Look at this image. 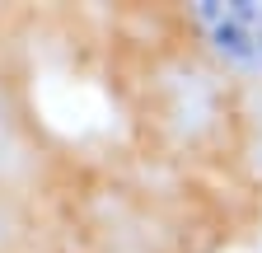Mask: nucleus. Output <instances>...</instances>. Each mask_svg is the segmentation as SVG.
<instances>
[{"mask_svg": "<svg viewBox=\"0 0 262 253\" xmlns=\"http://www.w3.org/2000/svg\"><path fill=\"white\" fill-rule=\"evenodd\" d=\"M47 52L103 89L108 132L262 220V0L47 5Z\"/></svg>", "mask_w": 262, "mask_h": 253, "instance_id": "obj_1", "label": "nucleus"}, {"mask_svg": "<svg viewBox=\"0 0 262 253\" xmlns=\"http://www.w3.org/2000/svg\"><path fill=\"white\" fill-rule=\"evenodd\" d=\"M262 220L117 132H71L42 253H234Z\"/></svg>", "mask_w": 262, "mask_h": 253, "instance_id": "obj_2", "label": "nucleus"}, {"mask_svg": "<svg viewBox=\"0 0 262 253\" xmlns=\"http://www.w3.org/2000/svg\"><path fill=\"white\" fill-rule=\"evenodd\" d=\"M47 10L0 5V253H42L52 187L71 145L42 99Z\"/></svg>", "mask_w": 262, "mask_h": 253, "instance_id": "obj_3", "label": "nucleus"}, {"mask_svg": "<svg viewBox=\"0 0 262 253\" xmlns=\"http://www.w3.org/2000/svg\"><path fill=\"white\" fill-rule=\"evenodd\" d=\"M257 253H262V239H257Z\"/></svg>", "mask_w": 262, "mask_h": 253, "instance_id": "obj_4", "label": "nucleus"}]
</instances>
